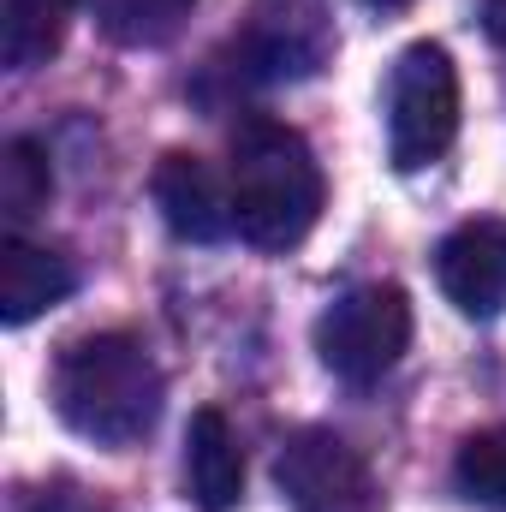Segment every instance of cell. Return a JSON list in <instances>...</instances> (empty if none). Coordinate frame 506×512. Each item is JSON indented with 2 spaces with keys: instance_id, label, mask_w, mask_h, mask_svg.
I'll return each instance as SVG.
<instances>
[{
  "instance_id": "obj_1",
  "label": "cell",
  "mask_w": 506,
  "mask_h": 512,
  "mask_svg": "<svg viewBox=\"0 0 506 512\" xmlns=\"http://www.w3.org/2000/svg\"><path fill=\"white\" fill-rule=\"evenodd\" d=\"M48 399L60 423L96 447H131L155 429L167 382L143 340L131 334H84L54 358Z\"/></svg>"
},
{
  "instance_id": "obj_2",
  "label": "cell",
  "mask_w": 506,
  "mask_h": 512,
  "mask_svg": "<svg viewBox=\"0 0 506 512\" xmlns=\"http://www.w3.org/2000/svg\"><path fill=\"white\" fill-rule=\"evenodd\" d=\"M233 221L256 251H292L322 221V161L304 131L280 120H251L233 137Z\"/></svg>"
},
{
  "instance_id": "obj_3",
  "label": "cell",
  "mask_w": 506,
  "mask_h": 512,
  "mask_svg": "<svg viewBox=\"0 0 506 512\" xmlns=\"http://www.w3.org/2000/svg\"><path fill=\"white\" fill-rule=\"evenodd\" d=\"M459 137V66L441 42H411L387 72V161L435 167Z\"/></svg>"
},
{
  "instance_id": "obj_4",
  "label": "cell",
  "mask_w": 506,
  "mask_h": 512,
  "mask_svg": "<svg viewBox=\"0 0 506 512\" xmlns=\"http://www.w3.org/2000/svg\"><path fill=\"white\" fill-rule=\"evenodd\" d=\"M411 346V298L393 280L346 286L316 316V358L352 387H376Z\"/></svg>"
},
{
  "instance_id": "obj_5",
  "label": "cell",
  "mask_w": 506,
  "mask_h": 512,
  "mask_svg": "<svg viewBox=\"0 0 506 512\" xmlns=\"http://www.w3.org/2000/svg\"><path fill=\"white\" fill-rule=\"evenodd\" d=\"M340 36L322 0H256L239 30V66L256 84H304L334 60Z\"/></svg>"
},
{
  "instance_id": "obj_6",
  "label": "cell",
  "mask_w": 506,
  "mask_h": 512,
  "mask_svg": "<svg viewBox=\"0 0 506 512\" xmlns=\"http://www.w3.org/2000/svg\"><path fill=\"white\" fill-rule=\"evenodd\" d=\"M274 477H280L292 512H381L370 465L334 429H298L280 447Z\"/></svg>"
},
{
  "instance_id": "obj_7",
  "label": "cell",
  "mask_w": 506,
  "mask_h": 512,
  "mask_svg": "<svg viewBox=\"0 0 506 512\" xmlns=\"http://www.w3.org/2000/svg\"><path fill=\"white\" fill-rule=\"evenodd\" d=\"M149 191H155V209H161L167 233L185 239V245H221L227 233H239V221H233V185H221L215 167L197 161V155H185V149H167L155 161Z\"/></svg>"
},
{
  "instance_id": "obj_8",
  "label": "cell",
  "mask_w": 506,
  "mask_h": 512,
  "mask_svg": "<svg viewBox=\"0 0 506 512\" xmlns=\"http://www.w3.org/2000/svg\"><path fill=\"white\" fill-rule=\"evenodd\" d=\"M435 280H441L453 310H465L477 322L501 316L506 310V221L483 215V221L453 227L435 245Z\"/></svg>"
},
{
  "instance_id": "obj_9",
  "label": "cell",
  "mask_w": 506,
  "mask_h": 512,
  "mask_svg": "<svg viewBox=\"0 0 506 512\" xmlns=\"http://www.w3.org/2000/svg\"><path fill=\"white\" fill-rule=\"evenodd\" d=\"M72 286H78V268L60 251H42V245H30L18 233L0 245V322L6 328H24L42 310L66 304Z\"/></svg>"
},
{
  "instance_id": "obj_10",
  "label": "cell",
  "mask_w": 506,
  "mask_h": 512,
  "mask_svg": "<svg viewBox=\"0 0 506 512\" xmlns=\"http://www.w3.org/2000/svg\"><path fill=\"white\" fill-rule=\"evenodd\" d=\"M185 477H191V495L203 512H233L245 495V453H239L233 423L215 405L191 411V423H185Z\"/></svg>"
},
{
  "instance_id": "obj_11",
  "label": "cell",
  "mask_w": 506,
  "mask_h": 512,
  "mask_svg": "<svg viewBox=\"0 0 506 512\" xmlns=\"http://www.w3.org/2000/svg\"><path fill=\"white\" fill-rule=\"evenodd\" d=\"M72 30V0H0V60L6 72H36L60 54Z\"/></svg>"
},
{
  "instance_id": "obj_12",
  "label": "cell",
  "mask_w": 506,
  "mask_h": 512,
  "mask_svg": "<svg viewBox=\"0 0 506 512\" xmlns=\"http://www.w3.org/2000/svg\"><path fill=\"white\" fill-rule=\"evenodd\" d=\"M54 197V167H48V149L36 137H6L0 149V215L6 227L18 233L24 221H36Z\"/></svg>"
},
{
  "instance_id": "obj_13",
  "label": "cell",
  "mask_w": 506,
  "mask_h": 512,
  "mask_svg": "<svg viewBox=\"0 0 506 512\" xmlns=\"http://www.w3.org/2000/svg\"><path fill=\"white\" fill-rule=\"evenodd\" d=\"M191 6L197 0H90L102 36L120 42V48H161V42H173L185 30Z\"/></svg>"
},
{
  "instance_id": "obj_14",
  "label": "cell",
  "mask_w": 506,
  "mask_h": 512,
  "mask_svg": "<svg viewBox=\"0 0 506 512\" xmlns=\"http://www.w3.org/2000/svg\"><path fill=\"white\" fill-rule=\"evenodd\" d=\"M453 483L471 507L483 512H506V423L495 429H477L459 441V459H453Z\"/></svg>"
},
{
  "instance_id": "obj_15",
  "label": "cell",
  "mask_w": 506,
  "mask_h": 512,
  "mask_svg": "<svg viewBox=\"0 0 506 512\" xmlns=\"http://www.w3.org/2000/svg\"><path fill=\"white\" fill-rule=\"evenodd\" d=\"M30 512H102V507H96V501H84V495H72V489H42Z\"/></svg>"
},
{
  "instance_id": "obj_16",
  "label": "cell",
  "mask_w": 506,
  "mask_h": 512,
  "mask_svg": "<svg viewBox=\"0 0 506 512\" xmlns=\"http://www.w3.org/2000/svg\"><path fill=\"white\" fill-rule=\"evenodd\" d=\"M483 36L506 48V0H483Z\"/></svg>"
},
{
  "instance_id": "obj_17",
  "label": "cell",
  "mask_w": 506,
  "mask_h": 512,
  "mask_svg": "<svg viewBox=\"0 0 506 512\" xmlns=\"http://www.w3.org/2000/svg\"><path fill=\"white\" fill-rule=\"evenodd\" d=\"M370 12H399V6H411V0H364Z\"/></svg>"
}]
</instances>
